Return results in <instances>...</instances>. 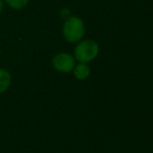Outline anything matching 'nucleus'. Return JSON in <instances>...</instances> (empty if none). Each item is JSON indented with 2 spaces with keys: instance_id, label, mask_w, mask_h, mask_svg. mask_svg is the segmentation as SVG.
Listing matches in <instances>:
<instances>
[{
  "instance_id": "obj_2",
  "label": "nucleus",
  "mask_w": 153,
  "mask_h": 153,
  "mask_svg": "<svg viewBox=\"0 0 153 153\" xmlns=\"http://www.w3.org/2000/svg\"><path fill=\"white\" fill-rule=\"evenodd\" d=\"M99 54V45L96 41L88 39L78 42L74 48V58L80 63H89Z\"/></svg>"
},
{
  "instance_id": "obj_4",
  "label": "nucleus",
  "mask_w": 153,
  "mask_h": 153,
  "mask_svg": "<svg viewBox=\"0 0 153 153\" xmlns=\"http://www.w3.org/2000/svg\"><path fill=\"white\" fill-rule=\"evenodd\" d=\"M72 72L75 78L78 80H85L91 74V69H90L88 63H80V62L74 66Z\"/></svg>"
},
{
  "instance_id": "obj_7",
  "label": "nucleus",
  "mask_w": 153,
  "mask_h": 153,
  "mask_svg": "<svg viewBox=\"0 0 153 153\" xmlns=\"http://www.w3.org/2000/svg\"><path fill=\"white\" fill-rule=\"evenodd\" d=\"M3 11V1L2 0H0V13Z\"/></svg>"
},
{
  "instance_id": "obj_6",
  "label": "nucleus",
  "mask_w": 153,
  "mask_h": 153,
  "mask_svg": "<svg viewBox=\"0 0 153 153\" xmlns=\"http://www.w3.org/2000/svg\"><path fill=\"white\" fill-rule=\"evenodd\" d=\"M14 10H22L27 5L29 0H4Z\"/></svg>"
},
{
  "instance_id": "obj_1",
  "label": "nucleus",
  "mask_w": 153,
  "mask_h": 153,
  "mask_svg": "<svg viewBox=\"0 0 153 153\" xmlns=\"http://www.w3.org/2000/svg\"><path fill=\"white\" fill-rule=\"evenodd\" d=\"M85 35V23L77 16H70L62 25V36L69 43H76Z\"/></svg>"
},
{
  "instance_id": "obj_3",
  "label": "nucleus",
  "mask_w": 153,
  "mask_h": 153,
  "mask_svg": "<svg viewBox=\"0 0 153 153\" xmlns=\"http://www.w3.org/2000/svg\"><path fill=\"white\" fill-rule=\"evenodd\" d=\"M52 66L56 72H62V74H68L71 72L76 65V60L74 56L68 53H59L53 57L52 59Z\"/></svg>"
},
{
  "instance_id": "obj_5",
  "label": "nucleus",
  "mask_w": 153,
  "mask_h": 153,
  "mask_svg": "<svg viewBox=\"0 0 153 153\" xmlns=\"http://www.w3.org/2000/svg\"><path fill=\"white\" fill-rule=\"evenodd\" d=\"M12 84V75L5 68H0V93L5 92Z\"/></svg>"
}]
</instances>
